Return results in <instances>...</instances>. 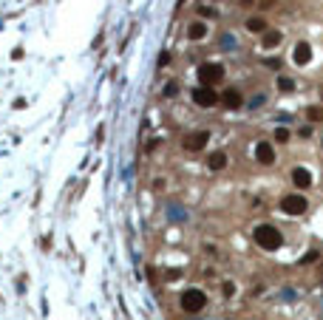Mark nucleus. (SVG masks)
<instances>
[{"instance_id":"nucleus-1","label":"nucleus","mask_w":323,"mask_h":320,"mask_svg":"<svg viewBox=\"0 0 323 320\" xmlns=\"http://www.w3.org/2000/svg\"><path fill=\"white\" fill-rule=\"evenodd\" d=\"M255 244H258L261 250H278L281 244H284V235H281L278 227L258 224V227H255Z\"/></svg>"},{"instance_id":"nucleus-2","label":"nucleus","mask_w":323,"mask_h":320,"mask_svg":"<svg viewBox=\"0 0 323 320\" xmlns=\"http://www.w3.org/2000/svg\"><path fill=\"white\" fill-rule=\"evenodd\" d=\"M224 65L221 62H204V65H199V82L201 85H207V88H213V85H219L221 79H224Z\"/></svg>"},{"instance_id":"nucleus-3","label":"nucleus","mask_w":323,"mask_h":320,"mask_svg":"<svg viewBox=\"0 0 323 320\" xmlns=\"http://www.w3.org/2000/svg\"><path fill=\"white\" fill-rule=\"evenodd\" d=\"M207 306V295L201 292V289H187V292L182 295V309L190 312V315H196V312H201Z\"/></svg>"},{"instance_id":"nucleus-4","label":"nucleus","mask_w":323,"mask_h":320,"mask_svg":"<svg viewBox=\"0 0 323 320\" xmlns=\"http://www.w3.org/2000/svg\"><path fill=\"white\" fill-rule=\"evenodd\" d=\"M306 207H309V201L304 196H287V199H281V210L287 216H304Z\"/></svg>"},{"instance_id":"nucleus-5","label":"nucleus","mask_w":323,"mask_h":320,"mask_svg":"<svg viewBox=\"0 0 323 320\" xmlns=\"http://www.w3.org/2000/svg\"><path fill=\"white\" fill-rule=\"evenodd\" d=\"M193 102L199 105V108H213V105H219V94L207 85H199L193 91Z\"/></svg>"},{"instance_id":"nucleus-6","label":"nucleus","mask_w":323,"mask_h":320,"mask_svg":"<svg viewBox=\"0 0 323 320\" xmlns=\"http://www.w3.org/2000/svg\"><path fill=\"white\" fill-rule=\"evenodd\" d=\"M219 99H221V105H224L227 111H238V108L244 105V94H241L238 88H227V91L219 96Z\"/></svg>"},{"instance_id":"nucleus-7","label":"nucleus","mask_w":323,"mask_h":320,"mask_svg":"<svg viewBox=\"0 0 323 320\" xmlns=\"http://www.w3.org/2000/svg\"><path fill=\"white\" fill-rule=\"evenodd\" d=\"M207 139H210L207 130H193V133H187V136H184V147L196 153V150H201V147L207 145Z\"/></svg>"},{"instance_id":"nucleus-8","label":"nucleus","mask_w":323,"mask_h":320,"mask_svg":"<svg viewBox=\"0 0 323 320\" xmlns=\"http://www.w3.org/2000/svg\"><path fill=\"white\" fill-rule=\"evenodd\" d=\"M292 184H295L298 190H309L312 187V173L306 167H295L292 170Z\"/></svg>"},{"instance_id":"nucleus-9","label":"nucleus","mask_w":323,"mask_h":320,"mask_svg":"<svg viewBox=\"0 0 323 320\" xmlns=\"http://www.w3.org/2000/svg\"><path fill=\"white\" fill-rule=\"evenodd\" d=\"M292 60H295V65H309V62H312V48H309V43H298L295 51H292Z\"/></svg>"},{"instance_id":"nucleus-10","label":"nucleus","mask_w":323,"mask_h":320,"mask_svg":"<svg viewBox=\"0 0 323 320\" xmlns=\"http://www.w3.org/2000/svg\"><path fill=\"white\" fill-rule=\"evenodd\" d=\"M255 159H258L261 165H272V162H275V150H272V145L258 142V145H255Z\"/></svg>"},{"instance_id":"nucleus-11","label":"nucleus","mask_w":323,"mask_h":320,"mask_svg":"<svg viewBox=\"0 0 323 320\" xmlns=\"http://www.w3.org/2000/svg\"><path fill=\"white\" fill-rule=\"evenodd\" d=\"M207 167H210V170H224V167H227V153H224V150H216V153H210Z\"/></svg>"},{"instance_id":"nucleus-12","label":"nucleus","mask_w":323,"mask_h":320,"mask_svg":"<svg viewBox=\"0 0 323 320\" xmlns=\"http://www.w3.org/2000/svg\"><path fill=\"white\" fill-rule=\"evenodd\" d=\"M187 37H190V40H204V37H207V26H204L201 20L190 23V28H187Z\"/></svg>"},{"instance_id":"nucleus-13","label":"nucleus","mask_w":323,"mask_h":320,"mask_svg":"<svg viewBox=\"0 0 323 320\" xmlns=\"http://www.w3.org/2000/svg\"><path fill=\"white\" fill-rule=\"evenodd\" d=\"M247 28H250L253 34H261V31H267V20L264 17H250L247 20Z\"/></svg>"},{"instance_id":"nucleus-14","label":"nucleus","mask_w":323,"mask_h":320,"mask_svg":"<svg viewBox=\"0 0 323 320\" xmlns=\"http://www.w3.org/2000/svg\"><path fill=\"white\" fill-rule=\"evenodd\" d=\"M281 43V31H264V48H275Z\"/></svg>"},{"instance_id":"nucleus-15","label":"nucleus","mask_w":323,"mask_h":320,"mask_svg":"<svg viewBox=\"0 0 323 320\" xmlns=\"http://www.w3.org/2000/svg\"><path fill=\"white\" fill-rule=\"evenodd\" d=\"M306 119H309V122H323V105L309 108V111H306Z\"/></svg>"},{"instance_id":"nucleus-16","label":"nucleus","mask_w":323,"mask_h":320,"mask_svg":"<svg viewBox=\"0 0 323 320\" xmlns=\"http://www.w3.org/2000/svg\"><path fill=\"white\" fill-rule=\"evenodd\" d=\"M278 91H284V94H289V91H295V82L289 77H278Z\"/></svg>"},{"instance_id":"nucleus-17","label":"nucleus","mask_w":323,"mask_h":320,"mask_svg":"<svg viewBox=\"0 0 323 320\" xmlns=\"http://www.w3.org/2000/svg\"><path fill=\"white\" fill-rule=\"evenodd\" d=\"M289 139H292L289 128H275V142H289Z\"/></svg>"},{"instance_id":"nucleus-18","label":"nucleus","mask_w":323,"mask_h":320,"mask_svg":"<svg viewBox=\"0 0 323 320\" xmlns=\"http://www.w3.org/2000/svg\"><path fill=\"white\" fill-rule=\"evenodd\" d=\"M179 94V85H176V82H167L165 85V96H176Z\"/></svg>"},{"instance_id":"nucleus-19","label":"nucleus","mask_w":323,"mask_h":320,"mask_svg":"<svg viewBox=\"0 0 323 320\" xmlns=\"http://www.w3.org/2000/svg\"><path fill=\"white\" fill-rule=\"evenodd\" d=\"M312 261H318V252H309V255H304V258H301V264H312Z\"/></svg>"},{"instance_id":"nucleus-20","label":"nucleus","mask_w":323,"mask_h":320,"mask_svg":"<svg viewBox=\"0 0 323 320\" xmlns=\"http://www.w3.org/2000/svg\"><path fill=\"white\" fill-rule=\"evenodd\" d=\"M167 62H170V54H167V51H162V54H159V65H162V68H165Z\"/></svg>"},{"instance_id":"nucleus-21","label":"nucleus","mask_w":323,"mask_h":320,"mask_svg":"<svg viewBox=\"0 0 323 320\" xmlns=\"http://www.w3.org/2000/svg\"><path fill=\"white\" fill-rule=\"evenodd\" d=\"M258 6H261V9H272V6H275V0H261Z\"/></svg>"},{"instance_id":"nucleus-22","label":"nucleus","mask_w":323,"mask_h":320,"mask_svg":"<svg viewBox=\"0 0 323 320\" xmlns=\"http://www.w3.org/2000/svg\"><path fill=\"white\" fill-rule=\"evenodd\" d=\"M224 295H236V286H233V284H224Z\"/></svg>"},{"instance_id":"nucleus-23","label":"nucleus","mask_w":323,"mask_h":320,"mask_svg":"<svg viewBox=\"0 0 323 320\" xmlns=\"http://www.w3.org/2000/svg\"><path fill=\"white\" fill-rule=\"evenodd\" d=\"M255 0H241V6H253Z\"/></svg>"},{"instance_id":"nucleus-24","label":"nucleus","mask_w":323,"mask_h":320,"mask_svg":"<svg viewBox=\"0 0 323 320\" xmlns=\"http://www.w3.org/2000/svg\"><path fill=\"white\" fill-rule=\"evenodd\" d=\"M213 3H219V0H213Z\"/></svg>"}]
</instances>
